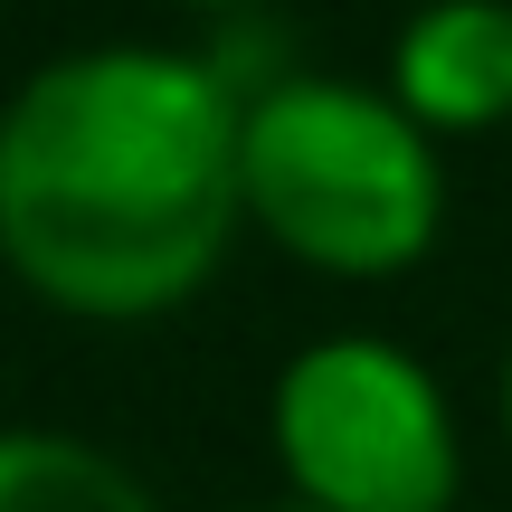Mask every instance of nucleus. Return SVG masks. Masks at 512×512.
I'll use <instances>...</instances> for the list:
<instances>
[{
  "label": "nucleus",
  "mask_w": 512,
  "mask_h": 512,
  "mask_svg": "<svg viewBox=\"0 0 512 512\" xmlns=\"http://www.w3.org/2000/svg\"><path fill=\"white\" fill-rule=\"evenodd\" d=\"M247 95L200 48L95 38L0 95V266L76 323H152L219 275Z\"/></svg>",
  "instance_id": "f257e3e1"
},
{
  "label": "nucleus",
  "mask_w": 512,
  "mask_h": 512,
  "mask_svg": "<svg viewBox=\"0 0 512 512\" xmlns=\"http://www.w3.org/2000/svg\"><path fill=\"white\" fill-rule=\"evenodd\" d=\"M238 209L294 266L380 285L408 275L446 228V162L437 133L389 86L323 67H285L247 86L238 114Z\"/></svg>",
  "instance_id": "f03ea898"
},
{
  "label": "nucleus",
  "mask_w": 512,
  "mask_h": 512,
  "mask_svg": "<svg viewBox=\"0 0 512 512\" xmlns=\"http://www.w3.org/2000/svg\"><path fill=\"white\" fill-rule=\"evenodd\" d=\"M266 437L313 512H446L465 484L446 380L380 332H323L294 351L275 370Z\"/></svg>",
  "instance_id": "7ed1b4c3"
},
{
  "label": "nucleus",
  "mask_w": 512,
  "mask_h": 512,
  "mask_svg": "<svg viewBox=\"0 0 512 512\" xmlns=\"http://www.w3.org/2000/svg\"><path fill=\"white\" fill-rule=\"evenodd\" d=\"M389 95L437 143L512 124V0H418L389 48Z\"/></svg>",
  "instance_id": "20e7f679"
},
{
  "label": "nucleus",
  "mask_w": 512,
  "mask_h": 512,
  "mask_svg": "<svg viewBox=\"0 0 512 512\" xmlns=\"http://www.w3.org/2000/svg\"><path fill=\"white\" fill-rule=\"evenodd\" d=\"M0 512H162L114 446L67 427H0Z\"/></svg>",
  "instance_id": "39448f33"
},
{
  "label": "nucleus",
  "mask_w": 512,
  "mask_h": 512,
  "mask_svg": "<svg viewBox=\"0 0 512 512\" xmlns=\"http://www.w3.org/2000/svg\"><path fill=\"white\" fill-rule=\"evenodd\" d=\"M503 437H512V351H503Z\"/></svg>",
  "instance_id": "423d86ee"
},
{
  "label": "nucleus",
  "mask_w": 512,
  "mask_h": 512,
  "mask_svg": "<svg viewBox=\"0 0 512 512\" xmlns=\"http://www.w3.org/2000/svg\"><path fill=\"white\" fill-rule=\"evenodd\" d=\"M275 512H313V503H275Z\"/></svg>",
  "instance_id": "0eeeda50"
}]
</instances>
